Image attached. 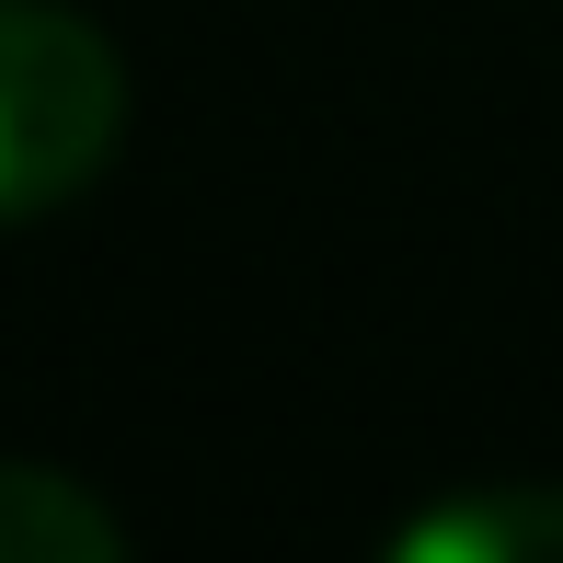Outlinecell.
<instances>
[{
	"label": "cell",
	"instance_id": "2",
	"mask_svg": "<svg viewBox=\"0 0 563 563\" xmlns=\"http://www.w3.org/2000/svg\"><path fill=\"white\" fill-rule=\"evenodd\" d=\"M391 552L402 563H563V495L483 483V495H449L415 529H391Z\"/></svg>",
	"mask_w": 563,
	"mask_h": 563
},
{
	"label": "cell",
	"instance_id": "1",
	"mask_svg": "<svg viewBox=\"0 0 563 563\" xmlns=\"http://www.w3.org/2000/svg\"><path fill=\"white\" fill-rule=\"evenodd\" d=\"M126 69L58 0H0V219H46L104 173Z\"/></svg>",
	"mask_w": 563,
	"mask_h": 563
},
{
	"label": "cell",
	"instance_id": "3",
	"mask_svg": "<svg viewBox=\"0 0 563 563\" xmlns=\"http://www.w3.org/2000/svg\"><path fill=\"white\" fill-rule=\"evenodd\" d=\"M126 518L46 460H0V563H115Z\"/></svg>",
	"mask_w": 563,
	"mask_h": 563
}]
</instances>
